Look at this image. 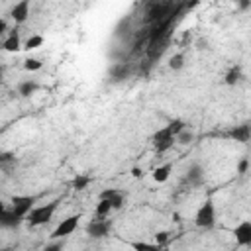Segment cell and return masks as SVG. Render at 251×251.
Returning <instances> with one entry per match:
<instances>
[{
	"label": "cell",
	"instance_id": "6da1fadb",
	"mask_svg": "<svg viewBox=\"0 0 251 251\" xmlns=\"http://www.w3.org/2000/svg\"><path fill=\"white\" fill-rule=\"evenodd\" d=\"M57 206H59V200H53V202L43 204V206H33V208H31V212L25 216L27 224H29L31 227H37V226L47 224V222L53 218V214H55Z\"/></svg>",
	"mask_w": 251,
	"mask_h": 251
},
{
	"label": "cell",
	"instance_id": "7a4b0ae2",
	"mask_svg": "<svg viewBox=\"0 0 251 251\" xmlns=\"http://www.w3.org/2000/svg\"><path fill=\"white\" fill-rule=\"evenodd\" d=\"M214 222H216V208H214V202L208 198V200L198 208V212H196V216H194V224H196L198 227H212Z\"/></svg>",
	"mask_w": 251,
	"mask_h": 251
},
{
	"label": "cell",
	"instance_id": "3957f363",
	"mask_svg": "<svg viewBox=\"0 0 251 251\" xmlns=\"http://www.w3.org/2000/svg\"><path fill=\"white\" fill-rule=\"evenodd\" d=\"M33 204H35V198L33 196H22V194H18V196H12V212L16 214V216H20V218H25L29 212H31V208H33Z\"/></svg>",
	"mask_w": 251,
	"mask_h": 251
},
{
	"label": "cell",
	"instance_id": "277c9868",
	"mask_svg": "<svg viewBox=\"0 0 251 251\" xmlns=\"http://www.w3.org/2000/svg\"><path fill=\"white\" fill-rule=\"evenodd\" d=\"M78 220H80V216H69V218H65L53 231H51V239H63V237H67V235H71L75 229H76V226H78Z\"/></svg>",
	"mask_w": 251,
	"mask_h": 251
},
{
	"label": "cell",
	"instance_id": "5b68a950",
	"mask_svg": "<svg viewBox=\"0 0 251 251\" xmlns=\"http://www.w3.org/2000/svg\"><path fill=\"white\" fill-rule=\"evenodd\" d=\"M173 143H175V137H173V133L169 131L167 126L155 131V135H153V145H155L157 153H165L169 147H173Z\"/></svg>",
	"mask_w": 251,
	"mask_h": 251
},
{
	"label": "cell",
	"instance_id": "8992f818",
	"mask_svg": "<svg viewBox=\"0 0 251 251\" xmlns=\"http://www.w3.org/2000/svg\"><path fill=\"white\" fill-rule=\"evenodd\" d=\"M86 233L90 237H96V239L106 237L110 233V222H106V220H92L86 226Z\"/></svg>",
	"mask_w": 251,
	"mask_h": 251
},
{
	"label": "cell",
	"instance_id": "52a82bcc",
	"mask_svg": "<svg viewBox=\"0 0 251 251\" xmlns=\"http://www.w3.org/2000/svg\"><path fill=\"white\" fill-rule=\"evenodd\" d=\"M233 233H235V241H237L239 247L251 245V222L249 220H243L241 224H237Z\"/></svg>",
	"mask_w": 251,
	"mask_h": 251
},
{
	"label": "cell",
	"instance_id": "ba28073f",
	"mask_svg": "<svg viewBox=\"0 0 251 251\" xmlns=\"http://www.w3.org/2000/svg\"><path fill=\"white\" fill-rule=\"evenodd\" d=\"M10 16H12V20H14L16 24H24V22L27 20V16H29V2H27V0L18 2V4L10 10Z\"/></svg>",
	"mask_w": 251,
	"mask_h": 251
},
{
	"label": "cell",
	"instance_id": "9c48e42d",
	"mask_svg": "<svg viewBox=\"0 0 251 251\" xmlns=\"http://www.w3.org/2000/svg\"><path fill=\"white\" fill-rule=\"evenodd\" d=\"M100 200H108L110 206H112V210H120L124 206V194L120 190H116V188H110V190L100 192Z\"/></svg>",
	"mask_w": 251,
	"mask_h": 251
},
{
	"label": "cell",
	"instance_id": "30bf717a",
	"mask_svg": "<svg viewBox=\"0 0 251 251\" xmlns=\"http://www.w3.org/2000/svg\"><path fill=\"white\" fill-rule=\"evenodd\" d=\"M22 220H24V218L16 216L12 210H4V212L0 214V227H18V226L22 224Z\"/></svg>",
	"mask_w": 251,
	"mask_h": 251
},
{
	"label": "cell",
	"instance_id": "8fae6325",
	"mask_svg": "<svg viewBox=\"0 0 251 251\" xmlns=\"http://www.w3.org/2000/svg\"><path fill=\"white\" fill-rule=\"evenodd\" d=\"M2 49H4V51H10V53H18V51L22 49V45H20V33H18L16 29L4 39Z\"/></svg>",
	"mask_w": 251,
	"mask_h": 251
},
{
	"label": "cell",
	"instance_id": "7c38bea8",
	"mask_svg": "<svg viewBox=\"0 0 251 251\" xmlns=\"http://www.w3.org/2000/svg\"><path fill=\"white\" fill-rule=\"evenodd\" d=\"M229 137L231 139H235V141H239V143H247L249 141V126H237V127H233L231 131H229Z\"/></svg>",
	"mask_w": 251,
	"mask_h": 251
},
{
	"label": "cell",
	"instance_id": "4fadbf2b",
	"mask_svg": "<svg viewBox=\"0 0 251 251\" xmlns=\"http://www.w3.org/2000/svg\"><path fill=\"white\" fill-rule=\"evenodd\" d=\"M171 173H173V165L171 163H165V165H161V167H157L153 171V180L155 182H165L171 176Z\"/></svg>",
	"mask_w": 251,
	"mask_h": 251
},
{
	"label": "cell",
	"instance_id": "5bb4252c",
	"mask_svg": "<svg viewBox=\"0 0 251 251\" xmlns=\"http://www.w3.org/2000/svg\"><path fill=\"white\" fill-rule=\"evenodd\" d=\"M127 73H129V67H127L126 63L114 65V67L110 69V75H112V78H114V80H122V78H126V76H127Z\"/></svg>",
	"mask_w": 251,
	"mask_h": 251
},
{
	"label": "cell",
	"instance_id": "9a60e30c",
	"mask_svg": "<svg viewBox=\"0 0 251 251\" xmlns=\"http://www.w3.org/2000/svg\"><path fill=\"white\" fill-rule=\"evenodd\" d=\"M129 247H131L133 251H161V247H159V245L149 243V241H131V243H129Z\"/></svg>",
	"mask_w": 251,
	"mask_h": 251
},
{
	"label": "cell",
	"instance_id": "2e32d148",
	"mask_svg": "<svg viewBox=\"0 0 251 251\" xmlns=\"http://www.w3.org/2000/svg\"><path fill=\"white\" fill-rule=\"evenodd\" d=\"M96 218L98 220H104L106 216H110V212H112V206H110V202L108 200H98V204H96Z\"/></svg>",
	"mask_w": 251,
	"mask_h": 251
},
{
	"label": "cell",
	"instance_id": "e0dca14e",
	"mask_svg": "<svg viewBox=\"0 0 251 251\" xmlns=\"http://www.w3.org/2000/svg\"><path fill=\"white\" fill-rule=\"evenodd\" d=\"M239 78H241V69H239V67H231V69L227 71V75H226V84L233 86V84L239 82Z\"/></svg>",
	"mask_w": 251,
	"mask_h": 251
},
{
	"label": "cell",
	"instance_id": "ac0fdd59",
	"mask_svg": "<svg viewBox=\"0 0 251 251\" xmlns=\"http://www.w3.org/2000/svg\"><path fill=\"white\" fill-rule=\"evenodd\" d=\"M88 184H90V176H86V175H76V176L73 178V182H71V186H73L75 190H84Z\"/></svg>",
	"mask_w": 251,
	"mask_h": 251
},
{
	"label": "cell",
	"instance_id": "d6986e66",
	"mask_svg": "<svg viewBox=\"0 0 251 251\" xmlns=\"http://www.w3.org/2000/svg\"><path fill=\"white\" fill-rule=\"evenodd\" d=\"M18 90H20V94H22V96H29L31 92H35V90H37V82H33V80H24V82H20Z\"/></svg>",
	"mask_w": 251,
	"mask_h": 251
},
{
	"label": "cell",
	"instance_id": "ffe728a7",
	"mask_svg": "<svg viewBox=\"0 0 251 251\" xmlns=\"http://www.w3.org/2000/svg\"><path fill=\"white\" fill-rule=\"evenodd\" d=\"M169 67H171L173 71H180V69L184 67V55H182V53L173 55V57L169 59Z\"/></svg>",
	"mask_w": 251,
	"mask_h": 251
},
{
	"label": "cell",
	"instance_id": "44dd1931",
	"mask_svg": "<svg viewBox=\"0 0 251 251\" xmlns=\"http://www.w3.org/2000/svg\"><path fill=\"white\" fill-rule=\"evenodd\" d=\"M167 127H169V131L173 133V137H176V135H178V133H180V131L186 127V124H184L182 120H173V122H171Z\"/></svg>",
	"mask_w": 251,
	"mask_h": 251
},
{
	"label": "cell",
	"instance_id": "7402d4cb",
	"mask_svg": "<svg viewBox=\"0 0 251 251\" xmlns=\"http://www.w3.org/2000/svg\"><path fill=\"white\" fill-rule=\"evenodd\" d=\"M43 43V37L41 35H31L27 41H25V45H24V49H27V51H31V49H37L39 45Z\"/></svg>",
	"mask_w": 251,
	"mask_h": 251
},
{
	"label": "cell",
	"instance_id": "603a6c76",
	"mask_svg": "<svg viewBox=\"0 0 251 251\" xmlns=\"http://www.w3.org/2000/svg\"><path fill=\"white\" fill-rule=\"evenodd\" d=\"M41 67H43V63L39 59H25L24 61V69L25 71H39Z\"/></svg>",
	"mask_w": 251,
	"mask_h": 251
},
{
	"label": "cell",
	"instance_id": "cb8c5ba5",
	"mask_svg": "<svg viewBox=\"0 0 251 251\" xmlns=\"http://www.w3.org/2000/svg\"><path fill=\"white\" fill-rule=\"evenodd\" d=\"M175 141H180V143H190V141H192V133H190V131H186V127H184V129H182V131H180V133L175 137Z\"/></svg>",
	"mask_w": 251,
	"mask_h": 251
},
{
	"label": "cell",
	"instance_id": "d4e9b609",
	"mask_svg": "<svg viewBox=\"0 0 251 251\" xmlns=\"http://www.w3.org/2000/svg\"><path fill=\"white\" fill-rule=\"evenodd\" d=\"M167 239H169V231L161 229V231H157V233H155V245H159V247H161Z\"/></svg>",
	"mask_w": 251,
	"mask_h": 251
},
{
	"label": "cell",
	"instance_id": "484cf974",
	"mask_svg": "<svg viewBox=\"0 0 251 251\" xmlns=\"http://www.w3.org/2000/svg\"><path fill=\"white\" fill-rule=\"evenodd\" d=\"M200 176H202L200 167H192V171L188 173V180H190V182H198V180H200Z\"/></svg>",
	"mask_w": 251,
	"mask_h": 251
},
{
	"label": "cell",
	"instance_id": "4316f807",
	"mask_svg": "<svg viewBox=\"0 0 251 251\" xmlns=\"http://www.w3.org/2000/svg\"><path fill=\"white\" fill-rule=\"evenodd\" d=\"M247 167H249V161H247V159H241V163H239V167H237L239 175H245V173H247Z\"/></svg>",
	"mask_w": 251,
	"mask_h": 251
},
{
	"label": "cell",
	"instance_id": "83f0119b",
	"mask_svg": "<svg viewBox=\"0 0 251 251\" xmlns=\"http://www.w3.org/2000/svg\"><path fill=\"white\" fill-rule=\"evenodd\" d=\"M43 251H63V245L59 243V241H55V243H51V245H47Z\"/></svg>",
	"mask_w": 251,
	"mask_h": 251
},
{
	"label": "cell",
	"instance_id": "f1b7e54d",
	"mask_svg": "<svg viewBox=\"0 0 251 251\" xmlns=\"http://www.w3.org/2000/svg\"><path fill=\"white\" fill-rule=\"evenodd\" d=\"M4 31H8V24H6V20L0 18V35H2Z\"/></svg>",
	"mask_w": 251,
	"mask_h": 251
},
{
	"label": "cell",
	"instance_id": "f546056e",
	"mask_svg": "<svg viewBox=\"0 0 251 251\" xmlns=\"http://www.w3.org/2000/svg\"><path fill=\"white\" fill-rule=\"evenodd\" d=\"M131 175H133L135 178H139L143 173H141V169H139V167H133V169H131Z\"/></svg>",
	"mask_w": 251,
	"mask_h": 251
},
{
	"label": "cell",
	"instance_id": "4dcf8cb0",
	"mask_svg": "<svg viewBox=\"0 0 251 251\" xmlns=\"http://www.w3.org/2000/svg\"><path fill=\"white\" fill-rule=\"evenodd\" d=\"M4 210H6V204H4V202H2V200H0V214H2V212H4Z\"/></svg>",
	"mask_w": 251,
	"mask_h": 251
},
{
	"label": "cell",
	"instance_id": "1f68e13d",
	"mask_svg": "<svg viewBox=\"0 0 251 251\" xmlns=\"http://www.w3.org/2000/svg\"><path fill=\"white\" fill-rule=\"evenodd\" d=\"M0 75H2V67H0Z\"/></svg>",
	"mask_w": 251,
	"mask_h": 251
},
{
	"label": "cell",
	"instance_id": "d6a6232c",
	"mask_svg": "<svg viewBox=\"0 0 251 251\" xmlns=\"http://www.w3.org/2000/svg\"><path fill=\"white\" fill-rule=\"evenodd\" d=\"M0 251H2V249H0Z\"/></svg>",
	"mask_w": 251,
	"mask_h": 251
}]
</instances>
